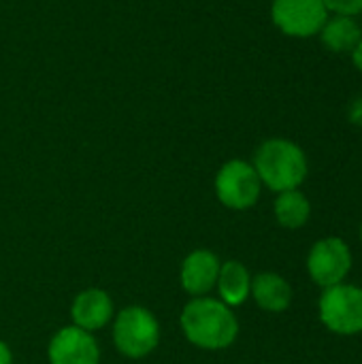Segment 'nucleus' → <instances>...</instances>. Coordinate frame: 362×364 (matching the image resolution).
I'll return each mask as SVG.
<instances>
[{
    "label": "nucleus",
    "instance_id": "423d86ee",
    "mask_svg": "<svg viewBox=\"0 0 362 364\" xmlns=\"http://www.w3.org/2000/svg\"><path fill=\"white\" fill-rule=\"evenodd\" d=\"M271 19L286 36L309 38L320 34L329 9L322 0H273Z\"/></svg>",
    "mask_w": 362,
    "mask_h": 364
},
{
    "label": "nucleus",
    "instance_id": "ddd939ff",
    "mask_svg": "<svg viewBox=\"0 0 362 364\" xmlns=\"http://www.w3.org/2000/svg\"><path fill=\"white\" fill-rule=\"evenodd\" d=\"M320 38L326 49L335 53H346L356 47V43L362 38V30L354 17L335 15V17H329L326 23L322 26Z\"/></svg>",
    "mask_w": 362,
    "mask_h": 364
},
{
    "label": "nucleus",
    "instance_id": "dca6fc26",
    "mask_svg": "<svg viewBox=\"0 0 362 364\" xmlns=\"http://www.w3.org/2000/svg\"><path fill=\"white\" fill-rule=\"evenodd\" d=\"M350 122L362 126V98H356L350 107Z\"/></svg>",
    "mask_w": 362,
    "mask_h": 364
},
{
    "label": "nucleus",
    "instance_id": "39448f33",
    "mask_svg": "<svg viewBox=\"0 0 362 364\" xmlns=\"http://www.w3.org/2000/svg\"><path fill=\"white\" fill-rule=\"evenodd\" d=\"M262 183L254 168V164L245 160H230L226 162L215 177V194L222 205L228 209H250L258 203Z\"/></svg>",
    "mask_w": 362,
    "mask_h": 364
},
{
    "label": "nucleus",
    "instance_id": "20e7f679",
    "mask_svg": "<svg viewBox=\"0 0 362 364\" xmlns=\"http://www.w3.org/2000/svg\"><path fill=\"white\" fill-rule=\"evenodd\" d=\"M160 339V328L156 318L143 307H126L113 326L115 348L128 358L147 356Z\"/></svg>",
    "mask_w": 362,
    "mask_h": 364
},
{
    "label": "nucleus",
    "instance_id": "f03ea898",
    "mask_svg": "<svg viewBox=\"0 0 362 364\" xmlns=\"http://www.w3.org/2000/svg\"><path fill=\"white\" fill-rule=\"evenodd\" d=\"M254 168L260 183L280 194L286 190H297L305 181L309 164L305 151L297 143L288 139H269L258 147Z\"/></svg>",
    "mask_w": 362,
    "mask_h": 364
},
{
    "label": "nucleus",
    "instance_id": "f257e3e1",
    "mask_svg": "<svg viewBox=\"0 0 362 364\" xmlns=\"http://www.w3.org/2000/svg\"><path fill=\"white\" fill-rule=\"evenodd\" d=\"M183 335L203 350H224L235 343L239 322L235 314L215 299H196L183 307L181 314Z\"/></svg>",
    "mask_w": 362,
    "mask_h": 364
},
{
    "label": "nucleus",
    "instance_id": "7ed1b4c3",
    "mask_svg": "<svg viewBox=\"0 0 362 364\" xmlns=\"http://www.w3.org/2000/svg\"><path fill=\"white\" fill-rule=\"evenodd\" d=\"M318 314L322 324L344 337L362 333V288L352 284H337L324 288L318 301Z\"/></svg>",
    "mask_w": 362,
    "mask_h": 364
},
{
    "label": "nucleus",
    "instance_id": "4468645a",
    "mask_svg": "<svg viewBox=\"0 0 362 364\" xmlns=\"http://www.w3.org/2000/svg\"><path fill=\"white\" fill-rule=\"evenodd\" d=\"M273 211H275V218H277L280 226H284L288 230H297V228H303L309 222L312 203L299 188L297 190H286V192H280V196L275 198Z\"/></svg>",
    "mask_w": 362,
    "mask_h": 364
},
{
    "label": "nucleus",
    "instance_id": "9d476101",
    "mask_svg": "<svg viewBox=\"0 0 362 364\" xmlns=\"http://www.w3.org/2000/svg\"><path fill=\"white\" fill-rule=\"evenodd\" d=\"M73 320H75V326L83 328V331H98L102 328L111 316H113V303L109 299L107 292L102 290H85L81 292L75 303H73Z\"/></svg>",
    "mask_w": 362,
    "mask_h": 364
},
{
    "label": "nucleus",
    "instance_id": "f3484780",
    "mask_svg": "<svg viewBox=\"0 0 362 364\" xmlns=\"http://www.w3.org/2000/svg\"><path fill=\"white\" fill-rule=\"evenodd\" d=\"M350 53H352V62H354V66H356V68L362 73V38L356 43V47H354Z\"/></svg>",
    "mask_w": 362,
    "mask_h": 364
},
{
    "label": "nucleus",
    "instance_id": "0eeeda50",
    "mask_svg": "<svg viewBox=\"0 0 362 364\" xmlns=\"http://www.w3.org/2000/svg\"><path fill=\"white\" fill-rule=\"evenodd\" d=\"M352 271V252L350 245L339 237H326L314 243L307 256V273L314 284L331 288L344 284Z\"/></svg>",
    "mask_w": 362,
    "mask_h": 364
},
{
    "label": "nucleus",
    "instance_id": "1a4fd4ad",
    "mask_svg": "<svg viewBox=\"0 0 362 364\" xmlns=\"http://www.w3.org/2000/svg\"><path fill=\"white\" fill-rule=\"evenodd\" d=\"M220 267L222 264H220V260H218V256L213 252H207V250L192 252L181 264V286H183V290L194 294V296L207 294L218 282Z\"/></svg>",
    "mask_w": 362,
    "mask_h": 364
},
{
    "label": "nucleus",
    "instance_id": "6e6552de",
    "mask_svg": "<svg viewBox=\"0 0 362 364\" xmlns=\"http://www.w3.org/2000/svg\"><path fill=\"white\" fill-rule=\"evenodd\" d=\"M100 352L94 337L79 328H62L49 343V363L51 364H98Z\"/></svg>",
    "mask_w": 362,
    "mask_h": 364
},
{
    "label": "nucleus",
    "instance_id": "2eb2a0df",
    "mask_svg": "<svg viewBox=\"0 0 362 364\" xmlns=\"http://www.w3.org/2000/svg\"><path fill=\"white\" fill-rule=\"evenodd\" d=\"M324 6L329 9V13L335 15H361L362 13V0H322Z\"/></svg>",
    "mask_w": 362,
    "mask_h": 364
},
{
    "label": "nucleus",
    "instance_id": "9b49d317",
    "mask_svg": "<svg viewBox=\"0 0 362 364\" xmlns=\"http://www.w3.org/2000/svg\"><path fill=\"white\" fill-rule=\"evenodd\" d=\"M256 305L269 314H282L292 303L290 284L277 273H260L252 279V292Z\"/></svg>",
    "mask_w": 362,
    "mask_h": 364
},
{
    "label": "nucleus",
    "instance_id": "a211bd4d",
    "mask_svg": "<svg viewBox=\"0 0 362 364\" xmlns=\"http://www.w3.org/2000/svg\"><path fill=\"white\" fill-rule=\"evenodd\" d=\"M0 364H11V352L6 348V343L0 341Z\"/></svg>",
    "mask_w": 362,
    "mask_h": 364
},
{
    "label": "nucleus",
    "instance_id": "f8f14e48",
    "mask_svg": "<svg viewBox=\"0 0 362 364\" xmlns=\"http://www.w3.org/2000/svg\"><path fill=\"white\" fill-rule=\"evenodd\" d=\"M215 284L220 288L222 303L228 307L243 305L252 292V277L247 269L237 260H228L220 267V275Z\"/></svg>",
    "mask_w": 362,
    "mask_h": 364
},
{
    "label": "nucleus",
    "instance_id": "6ab92c4d",
    "mask_svg": "<svg viewBox=\"0 0 362 364\" xmlns=\"http://www.w3.org/2000/svg\"><path fill=\"white\" fill-rule=\"evenodd\" d=\"M361 243H362V226H361Z\"/></svg>",
    "mask_w": 362,
    "mask_h": 364
}]
</instances>
